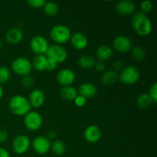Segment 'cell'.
I'll use <instances>...</instances> for the list:
<instances>
[{
  "instance_id": "cell-31",
  "label": "cell",
  "mask_w": 157,
  "mask_h": 157,
  "mask_svg": "<svg viewBox=\"0 0 157 157\" xmlns=\"http://www.w3.org/2000/svg\"><path fill=\"white\" fill-rule=\"evenodd\" d=\"M149 96L150 97L151 100L153 101V104H156L157 102V84L154 83L150 87L149 90Z\"/></svg>"
},
{
  "instance_id": "cell-8",
  "label": "cell",
  "mask_w": 157,
  "mask_h": 157,
  "mask_svg": "<svg viewBox=\"0 0 157 157\" xmlns=\"http://www.w3.org/2000/svg\"><path fill=\"white\" fill-rule=\"evenodd\" d=\"M49 48L48 40L42 35H35L30 41V48L36 55H45Z\"/></svg>"
},
{
  "instance_id": "cell-36",
  "label": "cell",
  "mask_w": 157,
  "mask_h": 157,
  "mask_svg": "<svg viewBox=\"0 0 157 157\" xmlns=\"http://www.w3.org/2000/svg\"><path fill=\"white\" fill-rule=\"evenodd\" d=\"M9 138V133L4 129H0V144H4Z\"/></svg>"
},
{
  "instance_id": "cell-34",
  "label": "cell",
  "mask_w": 157,
  "mask_h": 157,
  "mask_svg": "<svg viewBox=\"0 0 157 157\" xmlns=\"http://www.w3.org/2000/svg\"><path fill=\"white\" fill-rule=\"evenodd\" d=\"M124 67V64L122 63V61H118V60L113 61V64H112V68H113V70L112 71H115L116 73H117V72H121V71L123 70Z\"/></svg>"
},
{
  "instance_id": "cell-24",
  "label": "cell",
  "mask_w": 157,
  "mask_h": 157,
  "mask_svg": "<svg viewBox=\"0 0 157 157\" xmlns=\"http://www.w3.org/2000/svg\"><path fill=\"white\" fill-rule=\"evenodd\" d=\"M53 153L56 156H61L66 152V145L63 141L55 140L51 143V149Z\"/></svg>"
},
{
  "instance_id": "cell-5",
  "label": "cell",
  "mask_w": 157,
  "mask_h": 157,
  "mask_svg": "<svg viewBox=\"0 0 157 157\" xmlns=\"http://www.w3.org/2000/svg\"><path fill=\"white\" fill-rule=\"evenodd\" d=\"M12 69L14 73L19 76H27V75H29L32 70V63L28 58L19 57V58H15L12 61Z\"/></svg>"
},
{
  "instance_id": "cell-32",
  "label": "cell",
  "mask_w": 157,
  "mask_h": 157,
  "mask_svg": "<svg viewBox=\"0 0 157 157\" xmlns=\"http://www.w3.org/2000/svg\"><path fill=\"white\" fill-rule=\"evenodd\" d=\"M46 2L44 0H29L27 2L28 4L33 9H41L44 7Z\"/></svg>"
},
{
  "instance_id": "cell-9",
  "label": "cell",
  "mask_w": 157,
  "mask_h": 157,
  "mask_svg": "<svg viewBox=\"0 0 157 157\" xmlns=\"http://www.w3.org/2000/svg\"><path fill=\"white\" fill-rule=\"evenodd\" d=\"M31 146L30 139L24 134L15 136L12 142V149L16 154L21 155L29 150Z\"/></svg>"
},
{
  "instance_id": "cell-14",
  "label": "cell",
  "mask_w": 157,
  "mask_h": 157,
  "mask_svg": "<svg viewBox=\"0 0 157 157\" xmlns=\"http://www.w3.org/2000/svg\"><path fill=\"white\" fill-rule=\"evenodd\" d=\"M101 130L98 126L90 125L85 129L84 132V137L87 142L95 144L101 138Z\"/></svg>"
},
{
  "instance_id": "cell-11",
  "label": "cell",
  "mask_w": 157,
  "mask_h": 157,
  "mask_svg": "<svg viewBox=\"0 0 157 157\" xmlns=\"http://www.w3.org/2000/svg\"><path fill=\"white\" fill-rule=\"evenodd\" d=\"M56 80L58 84L64 87L71 86L75 80V74L71 69H61L57 75Z\"/></svg>"
},
{
  "instance_id": "cell-16",
  "label": "cell",
  "mask_w": 157,
  "mask_h": 157,
  "mask_svg": "<svg viewBox=\"0 0 157 157\" xmlns=\"http://www.w3.org/2000/svg\"><path fill=\"white\" fill-rule=\"evenodd\" d=\"M70 40L72 46L75 49L79 51L86 48L87 44H88V40H87L86 35L81 32H76V33L73 34L71 37Z\"/></svg>"
},
{
  "instance_id": "cell-23",
  "label": "cell",
  "mask_w": 157,
  "mask_h": 157,
  "mask_svg": "<svg viewBox=\"0 0 157 157\" xmlns=\"http://www.w3.org/2000/svg\"><path fill=\"white\" fill-rule=\"evenodd\" d=\"M96 60L93 56L90 55H84L78 59V64L84 69H90L94 66Z\"/></svg>"
},
{
  "instance_id": "cell-29",
  "label": "cell",
  "mask_w": 157,
  "mask_h": 157,
  "mask_svg": "<svg viewBox=\"0 0 157 157\" xmlns=\"http://www.w3.org/2000/svg\"><path fill=\"white\" fill-rule=\"evenodd\" d=\"M153 2L151 1H149V0H146V1H144L141 2L140 12L147 15V13L151 12L152 9H153Z\"/></svg>"
},
{
  "instance_id": "cell-39",
  "label": "cell",
  "mask_w": 157,
  "mask_h": 157,
  "mask_svg": "<svg viewBox=\"0 0 157 157\" xmlns=\"http://www.w3.org/2000/svg\"><path fill=\"white\" fill-rule=\"evenodd\" d=\"M56 136H57V133H55V131H53V130H51V131H49L48 133V135L46 137H47L48 139L51 141V140L55 139V138L56 137Z\"/></svg>"
},
{
  "instance_id": "cell-2",
  "label": "cell",
  "mask_w": 157,
  "mask_h": 157,
  "mask_svg": "<svg viewBox=\"0 0 157 157\" xmlns=\"http://www.w3.org/2000/svg\"><path fill=\"white\" fill-rule=\"evenodd\" d=\"M31 107L28 98L22 95H15L9 101V110L17 116H25L31 111Z\"/></svg>"
},
{
  "instance_id": "cell-4",
  "label": "cell",
  "mask_w": 157,
  "mask_h": 157,
  "mask_svg": "<svg viewBox=\"0 0 157 157\" xmlns=\"http://www.w3.org/2000/svg\"><path fill=\"white\" fill-rule=\"evenodd\" d=\"M118 78L123 84L131 85L139 81L140 78V71L135 66H127L124 67L120 72Z\"/></svg>"
},
{
  "instance_id": "cell-15",
  "label": "cell",
  "mask_w": 157,
  "mask_h": 157,
  "mask_svg": "<svg viewBox=\"0 0 157 157\" xmlns=\"http://www.w3.org/2000/svg\"><path fill=\"white\" fill-rule=\"evenodd\" d=\"M31 107L35 108H39L44 104L45 101V96L44 92L40 89H35L29 94L28 98Z\"/></svg>"
},
{
  "instance_id": "cell-21",
  "label": "cell",
  "mask_w": 157,
  "mask_h": 157,
  "mask_svg": "<svg viewBox=\"0 0 157 157\" xmlns=\"http://www.w3.org/2000/svg\"><path fill=\"white\" fill-rule=\"evenodd\" d=\"M118 80V75L113 71H107L104 72L101 77V81L106 86H111L114 84Z\"/></svg>"
},
{
  "instance_id": "cell-3",
  "label": "cell",
  "mask_w": 157,
  "mask_h": 157,
  "mask_svg": "<svg viewBox=\"0 0 157 157\" xmlns=\"http://www.w3.org/2000/svg\"><path fill=\"white\" fill-rule=\"evenodd\" d=\"M50 37L56 44L61 45L70 40L71 32L70 29L64 25H56L53 26L50 31Z\"/></svg>"
},
{
  "instance_id": "cell-28",
  "label": "cell",
  "mask_w": 157,
  "mask_h": 157,
  "mask_svg": "<svg viewBox=\"0 0 157 157\" xmlns=\"http://www.w3.org/2000/svg\"><path fill=\"white\" fill-rule=\"evenodd\" d=\"M11 77L10 71L5 66L0 67V84H5L9 80Z\"/></svg>"
},
{
  "instance_id": "cell-1",
  "label": "cell",
  "mask_w": 157,
  "mask_h": 157,
  "mask_svg": "<svg viewBox=\"0 0 157 157\" xmlns=\"http://www.w3.org/2000/svg\"><path fill=\"white\" fill-rule=\"evenodd\" d=\"M131 23L133 30L140 36H147L151 33L153 29L151 20L148 15L143 13L140 11L133 13Z\"/></svg>"
},
{
  "instance_id": "cell-18",
  "label": "cell",
  "mask_w": 157,
  "mask_h": 157,
  "mask_svg": "<svg viewBox=\"0 0 157 157\" xmlns=\"http://www.w3.org/2000/svg\"><path fill=\"white\" fill-rule=\"evenodd\" d=\"M97 87L91 83H84L79 87V94L86 99H91L96 95Z\"/></svg>"
},
{
  "instance_id": "cell-30",
  "label": "cell",
  "mask_w": 157,
  "mask_h": 157,
  "mask_svg": "<svg viewBox=\"0 0 157 157\" xmlns=\"http://www.w3.org/2000/svg\"><path fill=\"white\" fill-rule=\"evenodd\" d=\"M34 84H35V80L30 75L23 77L22 80H21V85L25 88H31L33 87Z\"/></svg>"
},
{
  "instance_id": "cell-22",
  "label": "cell",
  "mask_w": 157,
  "mask_h": 157,
  "mask_svg": "<svg viewBox=\"0 0 157 157\" xmlns=\"http://www.w3.org/2000/svg\"><path fill=\"white\" fill-rule=\"evenodd\" d=\"M77 96H78V91L72 86L63 87V88L61 89V97L62 98V99L65 100V101H74Z\"/></svg>"
},
{
  "instance_id": "cell-26",
  "label": "cell",
  "mask_w": 157,
  "mask_h": 157,
  "mask_svg": "<svg viewBox=\"0 0 157 157\" xmlns=\"http://www.w3.org/2000/svg\"><path fill=\"white\" fill-rule=\"evenodd\" d=\"M43 9L45 15L48 16H55L59 12V6L54 2H47L44 4Z\"/></svg>"
},
{
  "instance_id": "cell-20",
  "label": "cell",
  "mask_w": 157,
  "mask_h": 157,
  "mask_svg": "<svg viewBox=\"0 0 157 157\" xmlns=\"http://www.w3.org/2000/svg\"><path fill=\"white\" fill-rule=\"evenodd\" d=\"M31 63H32V68L35 69V71H46V67H47V57L43 55H36Z\"/></svg>"
},
{
  "instance_id": "cell-17",
  "label": "cell",
  "mask_w": 157,
  "mask_h": 157,
  "mask_svg": "<svg viewBox=\"0 0 157 157\" xmlns=\"http://www.w3.org/2000/svg\"><path fill=\"white\" fill-rule=\"evenodd\" d=\"M23 32L18 28H12L9 29L6 35V39L11 44H17L23 39Z\"/></svg>"
},
{
  "instance_id": "cell-41",
  "label": "cell",
  "mask_w": 157,
  "mask_h": 157,
  "mask_svg": "<svg viewBox=\"0 0 157 157\" xmlns=\"http://www.w3.org/2000/svg\"><path fill=\"white\" fill-rule=\"evenodd\" d=\"M2 42L1 39H0V48H2Z\"/></svg>"
},
{
  "instance_id": "cell-33",
  "label": "cell",
  "mask_w": 157,
  "mask_h": 157,
  "mask_svg": "<svg viewBox=\"0 0 157 157\" xmlns=\"http://www.w3.org/2000/svg\"><path fill=\"white\" fill-rule=\"evenodd\" d=\"M73 101L74 103H75V105L78 107H84L86 104V103H87V99L84 98L83 96H81V95L78 94V96L75 98V99Z\"/></svg>"
},
{
  "instance_id": "cell-6",
  "label": "cell",
  "mask_w": 157,
  "mask_h": 157,
  "mask_svg": "<svg viewBox=\"0 0 157 157\" xmlns=\"http://www.w3.org/2000/svg\"><path fill=\"white\" fill-rule=\"evenodd\" d=\"M45 56L49 59L53 60L58 64L64 62L67 59V52L63 46L55 44L49 46Z\"/></svg>"
},
{
  "instance_id": "cell-12",
  "label": "cell",
  "mask_w": 157,
  "mask_h": 157,
  "mask_svg": "<svg viewBox=\"0 0 157 157\" xmlns=\"http://www.w3.org/2000/svg\"><path fill=\"white\" fill-rule=\"evenodd\" d=\"M113 47L117 52L124 53L132 49V42L126 35H118L113 39Z\"/></svg>"
},
{
  "instance_id": "cell-13",
  "label": "cell",
  "mask_w": 157,
  "mask_h": 157,
  "mask_svg": "<svg viewBox=\"0 0 157 157\" xmlns=\"http://www.w3.org/2000/svg\"><path fill=\"white\" fill-rule=\"evenodd\" d=\"M117 12L121 15H130L134 13L136 10V5L130 0H123L118 2L115 6Z\"/></svg>"
},
{
  "instance_id": "cell-10",
  "label": "cell",
  "mask_w": 157,
  "mask_h": 157,
  "mask_svg": "<svg viewBox=\"0 0 157 157\" xmlns=\"http://www.w3.org/2000/svg\"><path fill=\"white\" fill-rule=\"evenodd\" d=\"M32 146L35 153L40 155H44L50 150L51 141L46 136H39L33 140Z\"/></svg>"
},
{
  "instance_id": "cell-38",
  "label": "cell",
  "mask_w": 157,
  "mask_h": 157,
  "mask_svg": "<svg viewBox=\"0 0 157 157\" xmlns=\"http://www.w3.org/2000/svg\"><path fill=\"white\" fill-rule=\"evenodd\" d=\"M0 157H10V155L6 149L0 147Z\"/></svg>"
},
{
  "instance_id": "cell-25",
  "label": "cell",
  "mask_w": 157,
  "mask_h": 157,
  "mask_svg": "<svg viewBox=\"0 0 157 157\" xmlns=\"http://www.w3.org/2000/svg\"><path fill=\"white\" fill-rule=\"evenodd\" d=\"M153 104L148 94H142L136 99V105L142 109H147Z\"/></svg>"
},
{
  "instance_id": "cell-40",
  "label": "cell",
  "mask_w": 157,
  "mask_h": 157,
  "mask_svg": "<svg viewBox=\"0 0 157 157\" xmlns=\"http://www.w3.org/2000/svg\"><path fill=\"white\" fill-rule=\"evenodd\" d=\"M3 94H4V92H3V89L2 87V86L0 85V101H1V99L2 98Z\"/></svg>"
},
{
  "instance_id": "cell-27",
  "label": "cell",
  "mask_w": 157,
  "mask_h": 157,
  "mask_svg": "<svg viewBox=\"0 0 157 157\" xmlns=\"http://www.w3.org/2000/svg\"><path fill=\"white\" fill-rule=\"evenodd\" d=\"M132 56L136 61H141L146 58V51L141 46H135L132 49Z\"/></svg>"
},
{
  "instance_id": "cell-7",
  "label": "cell",
  "mask_w": 157,
  "mask_h": 157,
  "mask_svg": "<svg viewBox=\"0 0 157 157\" xmlns=\"http://www.w3.org/2000/svg\"><path fill=\"white\" fill-rule=\"evenodd\" d=\"M42 124V117L38 112L30 111L25 115L24 124L29 130L37 131L41 128Z\"/></svg>"
},
{
  "instance_id": "cell-19",
  "label": "cell",
  "mask_w": 157,
  "mask_h": 157,
  "mask_svg": "<svg viewBox=\"0 0 157 157\" xmlns=\"http://www.w3.org/2000/svg\"><path fill=\"white\" fill-rule=\"evenodd\" d=\"M113 55V49L108 45H101L97 49L96 58L99 61H107Z\"/></svg>"
},
{
  "instance_id": "cell-37",
  "label": "cell",
  "mask_w": 157,
  "mask_h": 157,
  "mask_svg": "<svg viewBox=\"0 0 157 157\" xmlns=\"http://www.w3.org/2000/svg\"><path fill=\"white\" fill-rule=\"evenodd\" d=\"M94 68L98 72H101L105 69V64H104V62L102 61H98V62L95 63L94 64Z\"/></svg>"
},
{
  "instance_id": "cell-35",
  "label": "cell",
  "mask_w": 157,
  "mask_h": 157,
  "mask_svg": "<svg viewBox=\"0 0 157 157\" xmlns=\"http://www.w3.org/2000/svg\"><path fill=\"white\" fill-rule=\"evenodd\" d=\"M57 66H58V64L55 61L47 58V67H46V71H55L56 69Z\"/></svg>"
}]
</instances>
